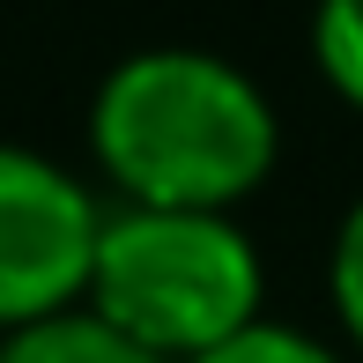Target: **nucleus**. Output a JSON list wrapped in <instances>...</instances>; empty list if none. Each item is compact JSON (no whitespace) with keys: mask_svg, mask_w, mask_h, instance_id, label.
I'll return each instance as SVG.
<instances>
[{"mask_svg":"<svg viewBox=\"0 0 363 363\" xmlns=\"http://www.w3.org/2000/svg\"><path fill=\"white\" fill-rule=\"evenodd\" d=\"M89 148L126 208L230 216L274 171L282 126L245 67L193 45H156L104 74L89 104Z\"/></svg>","mask_w":363,"mask_h":363,"instance_id":"f257e3e1","label":"nucleus"},{"mask_svg":"<svg viewBox=\"0 0 363 363\" xmlns=\"http://www.w3.org/2000/svg\"><path fill=\"white\" fill-rule=\"evenodd\" d=\"M259 252L230 216L208 208H119L104 216L89 304L104 326L163 363H193L259 319Z\"/></svg>","mask_w":363,"mask_h":363,"instance_id":"f03ea898","label":"nucleus"},{"mask_svg":"<svg viewBox=\"0 0 363 363\" xmlns=\"http://www.w3.org/2000/svg\"><path fill=\"white\" fill-rule=\"evenodd\" d=\"M96 238H104V216L89 186L38 148L0 141V334L89 304Z\"/></svg>","mask_w":363,"mask_h":363,"instance_id":"7ed1b4c3","label":"nucleus"},{"mask_svg":"<svg viewBox=\"0 0 363 363\" xmlns=\"http://www.w3.org/2000/svg\"><path fill=\"white\" fill-rule=\"evenodd\" d=\"M0 363H163L148 356L141 341H126L119 326H104L96 311H60L45 326H23V334L0 341Z\"/></svg>","mask_w":363,"mask_h":363,"instance_id":"20e7f679","label":"nucleus"},{"mask_svg":"<svg viewBox=\"0 0 363 363\" xmlns=\"http://www.w3.org/2000/svg\"><path fill=\"white\" fill-rule=\"evenodd\" d=\"M311 60L334 82L341 104L363 111V0H319V15H311Z\"/></svg>","mask_w":363,"mask_h":363,"instance_id":"39448f33","label":"nucleus"},{"mask_svg":"<svg viewBox=\"0 0 363 363\" xmlns=\"http://www.w3.org/2000/svg\"><path fill=\"white\" fill-rule=\"evenodd\" d=\"M193 363H341L326 341H311V334H296V326H267V319H252L245 334H230L216 341L208 356H193Z\"/></svg>","mask_w":363,"mask_h":363,"instance_id":"423d86ee","label":"nucleus"},{"mask_svg":"<svg viewBox=\"0 0 363 363\" xmlns=\"http://www.w3.org/2000/svg\"><path fill=\"white\" fill-rule=\"evenodd\" d=\"M326 282H334V311H341V326H349V341L363 349V201L334 230V267H326Z\"/></svg>","mask_w":363,"mask_h":363,"instance_id":"0eeeda50","label":"nucleus"}]
</instances>
